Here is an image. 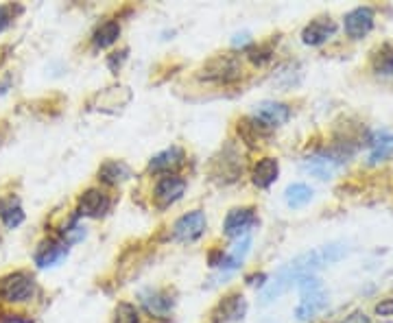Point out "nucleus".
<instances>
[{
    "mask_svg": "<svg viewBox=\"0 0 393 323\" xmlns=\"http://www.w3.org/2000/svg\"><path fill=\"white\" fill-rule=\"evenodd\" d=\"M345 254H347V247L343 242H335V245L319 247V249H312V251H306V254L297 256L284 269H280L277 275L273 277V282L262 291V304H271L282 293H287L291 286L297 284L302 277H308L319 269L339 262Z\"/></svg>",
    "mask_w": 393,
    "mask_h": 323,
    "instance_id": "f257e3e1",
    "label": "nucleus"
},
{
    "mask_svg": "<svg viewBox=\"0 0 393 323\" xmlns=\"http://www.w3.org/2000/svg\"><path fill=\"white\" fill-rule=\"evenodd\" d=\"M300 306L295 308V317L300 321H306L310 317H315L319 310H324L328 304V295L324 289V282L308 275L302 277L300 282Z\"/></svg>",
    "mask_w": 393,
    "mask_h": 323,
    "instance_id": "f03ea898",
    "label": "nucleus"
},
{
    "mask_svg": "<svg viewBox=\"0 0 393 323\" xmlns=\"http://www.w3.org/2000/svg\"><path fill=\"white\" fill-rule=\"evenodd\" d=\"M35 293H38V284H35L33 275L24 271H16L0 277V299L7 304H24L33 299Z\"/></svg>",
    "mask_w": 393,
    "mask_h": 323,
    "instance_id": "7ed1b4c3",
    "label": "nucleus"
},
{
    "mask_svg": "<svg viewBox=\"0 0 393 323\" xmlns=\"http://www.w3.org/2000/svg\"><path fill=\"white\" fill-rule=\"evenodd\" d=\"M201 79L205 81H219V83H230L240 77V63L232 55H217L212 57L199 73Z\"/></svg>",
    "mask_w": 393,
    "mask_h": 323,
    "instance_id": "20e7f679",
    "label": "nucleus"
},
{
    "mask_svg": "<svg viewBox=\"0 0 393 323\" xmlns=\"http://www.w3.org/2000/svg\"><path fill=\"white\" fill-rule=\"evenodd\" d=\"M289 118H291V107L287 103H277V101L258 103L252 114V121H256L265 129L282 127L284 123H289Z\"/></svg>",
    "mask_w": 393,
    "mask_h": 323,
    "instance_id": "39448f33",
    "label": "nucleus"
},
{
    "mask_svg": "<svg viewBox=\"0 0 393 323\" xmlns=\"http://www.w3.org/2000/svg\"><path fill=\"white\" fill-rule=\"evenodd\" d=\"M208 227V219L205 214L201 210H193L188 214H184V217H180L175 221L173 225V238L180 240V242H195L197 238L203 236Z\"/></svg>",
    "mask_w": 393,
    "mask_h": 323,
    "instance_id": "423d86ee",
    "label": "nucleus"
},
{
    "mask_svg": "<svg viewBox=\"0 0 393 323\" xmlns=\"http://www.w3.org/2000/svg\"><path fill=\"white\" fill-rule=\"evenodd\" d=\"M186 193V179L177 177V175H166L155 184L153 190V199L158 203V207H168L175 201H180Z\"/></svg>",
    "mask_w": 393,
    "mask_h": 323,
    "instance_id": "0eeeda50",
    "label": "nucleus"
},
{
    "mask_svg": "<svg viewBox=\"0 0 393 323\" xmlns=\"http://www.w3.org/2000/svg\"><path fill=\"white\" fill-rule=\"evenodd\" d=\"M254 223H256L254 207H234L228 212V217L223 221V234L230 238H240L252 230Z\"/></svg>",
    "mask_w": 393,
    "mask_h": 323,
    "instance_id": "6e6552de",
    "label": "nucleus"
},
{
    "mask_svg": "<svg viewBox=\"0 0 393 323\" xmlns=\"http://www.w3.org/2000/svg\"><path fill=\"white\" fill-rule=\"evenodd\" d=\"M345 33L352 40H363L365 35L372 33L374 29V9L372 7H356L352 9L345 20H343Z\"/></svg>",
    "mask_w": 393,
    "mask_h": 323,
    "instance_id": "1a4fd4ad",
    "label": "nucleus"
},
{
    "mask_svg": "<svg viewBox=\"0 0 393 323\" xmlns=\"http://www.w3.org/2000/svg\"><path fill=\"white\" fill-rule=\"evenodd\" d=\"M112 201L107 197V193H103L101 188H88L81 197H79V214L81 217H90V219H101L110 210Z\"/></svg>",
    "mask_w": 393,
    "mask_h": 323,
    "instance_id": "9d476101",
    "label": "nucleus"
},
{
    "mask_svg": "<svg viewBox=\"0 0 393 323\" xmlns=\"http://www.w3.org/2000/svg\"><path fill=\"white\" fill-rule=\"evenodd\" d=\"M247 312V302L240 293H232L228 297H223L217 308L212 310V323H228V321H238L243 319Z\"/></svg>",
    "mask_w": 393,
    "mask_h": 323,
    "instance_id": "9b49d317",
    "label": "nucleus"
},
{
    "mask_svg": "<svg viewBox=\"0 0 393 323\" xmlns=\"http://www.w3.org/2000/svg\"><path fill=\"white\" fill-rule=\"evenodd\" d=\"M337 33V22L332 18H315L310 24L304 26L302 31V42L308 46H319L328 42Z\"/></svg>",
    "mask_w": 393,
    "mask_h": 323,
    "instance_id": "f8f14e48",
    "label": "nucleus"
},
{
    "mask_svg": "<svg viewBox=\"0 0 393 323\" xmlns=\"http://www.w3.org/2000/svg\"><path fill=\"white\" fill-rule=\"evenodd\" d=\"M140 302L145 306V310L151 314V317H160V319H168V314L173 312L175 308V299L168 291H145L140 295Z\"/></svg>",
    "mask_w": 393,
    "mask_h": 323,
    "instance_id": "ddd939ff",
    "label": "nucleus"
},
{
    "mask_svg": "<svg viewBox=\"0 0 393 323\" xmlns=\"http://www.w3.org/2000/svg\"><path fill=\"white\" fill-rule=\"evenodd\" d=\"M343 155H332V153H319V155H310L304 162V170H308L310 175L319 177V179H330L343 164Z\"/></svg>",
    "mask_w": 393,
    "mask_h": 323,
    "instance_id": "4468645a",
    "label": "nucleus"
},
{
    "mask_svg": "<svg viewBox=\"0 0 393 323\" xmlns=\"http://www.w3.org/2000/svg\"><path fill=\"white\" fill-rule=\"evenodd\" d=\"M68 256V245L63 240H44L38 251H35V265L40 269H49L66 260Z\"/></svg>",
    "mask_w": 393,
    "mask_h": 323,
    "instance_id": "2eb2a0df",
    "label": "nucleus"
},
{
    "mask_svg": "<svg viewBox=\"0 0 393 323\" xmlns=\"http://www.w3.org/2000/svg\"><path fill=\"white\" fill-rule=\"evenodd\" d=\"M214 175H217L223 184H230V182H236L243 173V162L238 158V153H234L232 149H223L221 158L214 160Z\"/></svg>",
    "mask_w": 393,
    "mask_h": 323,
    "instance_id": "dca6fc26",
    "label": "nucleus"
},
{
    "mask_svg": "<svg viewBox=\"0 0 393 323\" xmlns=\"http://www.w3.org/2000/svg\"><path fill=\"white\" fill-rule=\"evenodd\" d=\"M184 162H186L184 149H180V147H168V149H164V151H160L158 155L151 158L149 170L151 173H168L170 175L173 170L184 166Z\"/></svg>",
    "mask_w": 393,
    "mask_h": 323,
    "instance_id": "f3484780",
    "label": "nucleus"
},
{
    "mask_svg": "<svg viewBox=\"0 0 393 323\" xmlns=\"http://www.w3.org/2000/svg\"><path fill=\"white\" fill-rule=\"evenodd\" d=\"M98 179L107 186H121L131 179V168L121 160H107L98 166Z\"/></svg>",
    "mask_w": 393,
    "mask_h": 323,
    "instance_id": "a211bd4d",
    "label": "nucleus"
},
{
    "mask_svg": "<svg viewBox=\"0 0 393 323\" xmlns=\"http://www.w3.org/2000/svg\"><path fill=\"white\" fill-rule=\"evenodd\" d=\"M367 145L372 147L369 164H380V162H384L387 158L393 155V131H389V129L376 131V133L367 140Z\"/></svg>",
    "mask_w": 393,
    "mask_h": 323,
    "instance_id": "6ab92c4d",
    "label": "nucleus"
},
{
    "mask_svg": "<svg viewBox=\"0 0 393 323\" xmlns=\"http://www.w3.org/2000/svg\"><path fill=\"white\" fill-rule=\"evenodd\" d=\"M0 221H3L9 230L22 225L24 210H22V203H20V199L16 195L0 197Z\"/></svg>",
    "mask_w": 393,
    "mask_h": 323,
    "instance_id": "aec40b11",
    "label": "nucleus"
},
{
    "mask_svg": "<svg viewBox=\"0 0 393 323\" xmlns=\"http://www.w3.org/2000/svg\"><path fill=\"white\" fill-rule=\"evenodd\" d=\"M280 175V162L275 158H262L258 160V164L254 166L252 173V182L258 188H269Z\"/></svg>",
    "mask_w": 393,
    "mask_h": 323,
    "instance_id": "412c9836",
    "label": "nucleus"
},
{
    "mask_svg": "<svg viewBox=\"0 0 393 323\" xmlns=\"http://www.w3.org/2000/svg\"><path fill=\"white\" fill-rule=\"evenodd\" d=\"M118 38H121V24H118L116 20H107V22H103V24L94 31V35H92V44H94L96 48H107V46H112Z\"/></svg>",
    "mask_w": 393,
    "mask_h": 323,
    "instance_id": "4be33fe9",
    "label": "nucleus"
},
{
    "mask_svg": "<svg viewBox=\"0 0 393 323\" xmlns=\"http://www.w3.org/2000/svg\"><path fill=\"white\" fill-rule=\"evenodd\" d=\"M249 247H252V238H249V236H243V240L234 245V249L230 251V254H225V258H223V262H221V271L230 273V271L238 269V267L245 262L247 254H249Z\"/></svg>",
    "mask_w": 393,
    "mask_h": 323,
    "instance_id": "5701e85b",
    "label": "nucleus"
},
{
    "mask_svg": "<svg viewBox=\"0 0 393 323\" xmlns=\"http://www.w3.org/2000/svg\"><path fill=\"white\" fill-rule=\"evenodd\" d=\"M284 199H287L291 207H304L312 199V188L306 184H291L284 190Z\"/></svg>",
    "mask_w": 393,
    "mask_h": 323,
    "instance_id": "b1692460",
    "label": "nucleus"
},
{
    "mask_svg": "<svg viewBox=\"0 0 393 323\" xmlns=\"http://www.w3.org/2000/svg\"><path fill=\"white\" fill-rule=\"evenodd\" d=\"M374 70L378 75H393V44H382L376 51Z\"/></svg>",
    "mask_w": 393,
    "mask_h": 323,
    "instance_id": "393cba45",
    "label": "nucleus"
},
{
    "mask_svg": "<svg viewBox=\"0 0 393 323\" xmlns=\"http://www.w3.org/2000/svg\"><path fill=\"white\" fill-rule=\"evenodd\" d=\"M114 323H140V314H138V308L133 304H118L116 306V312H114Z\"/></svg>",
    "mask_w": 393,
    "mask_h": 323,
    "instance_id": "a878e982",
    "label": "nucleus"
},
{
    "mask_svg": "<svg viewBox=\"0 0 393 323\" xmlns=\"http://www.w3.org/2000/svg\"><path fill=\"white\" fill-rule=\"evenodd\" d=\"M61 236H63V242H66V245H75V242H81V240L86 238V227H83L81 223L73 221V223H70L68 227H63Z\"/></svg>",
    "mask_w": 393,
    "mask_h": 323,
    "instance_id": "bb28decb",
    "label": "nucleus"
},
{
    "mask_svg": "<svg viewBox=\"0 0 393 323\" xmlns=\"http://www.w3.org/2000/svg\"><path fill=\"white\" fill-rule=\"evenodd\" d=\"M14 11H20L18 7L14 5H0V33L5 29L11 26V20H14Z\"/></svg>",
    "mask_w": 393,
    "mask_h": 323,
    "instance_id": "cd10ccee",
    "label": "nucleus"
},
{
    "mask_svg": "<svg viewBox=\"0 0 393 323\" xmlns=\"http://www.w3.org/2000/svg\"><path fill=\"white\" fill-rule=\"evenodd\" d=\"M249 59H252L254 63H265L271 59V46H254L252 51H249Z\"/></svg>",
    "mask_w": 393,
    "mask_h": 323,
    "instance_id": "c85d7f7f",
    "label": "nucleus"
},
{
    "mask_svg": "<svg viewBox=\"0 0 393 323\" xmlns=\"http://www.w3.org/2000/svg\"><path fill=\"white\" fill-rule=\"evenodd\" d=\"M125 57H127V48H123L121 53H112V57L107 59V66H110L112 73H118V68H121V63L125 61Z\"/></svg>",
    "mask_w": 393,
    "mask_h": 323,
    "instance_id": "c756f323",
    "label": "nucleus"
},
{
    "mask_svg": "<svg viewBox=\"0 0 393 323\" xmlns=\"http://www.w3.org/2000/svg\"><path fill=\"white\" fill-rule=\"evenodd\" d=\"M376 314H380V317L393 314V297H387V299H382L380 304H376Z\"/></svg>",
    "mask_w": 393,
    "mask_h": 323,
    "instance_id": "7c9ffc66",
    "label": "nucleus"
},
{
    "mask_svg": "<svg viewBox=\"0 0 393 323\" xmlns=\"http://www.w3.org/2000/svg\"><path fill=\"white\" fill-rule=\"evenodd\" d=\"M343 323H372V319L365 314V312H361V310H356V312H352Z\"/></svg>",
    "mask_w": 393,
    "mask_h": 323,
    "instance_id": "2f4dec72",
    "label": "nucleus"
},
{
    "mask_svg": "<svg viewBox=\"0 0 393 323\" xmlns=\"http://www.w3.org/2000/svg\"><path fill=\"white\" fill-rule=\"evenodd\" d=\"M7 88H9V83H7V81H3V83H0V96H3V94L7 92Z\"/></svg>",
    "mask_w": 393,
    "mask_h": 323,
    "instance_id": "473e14b6",
    "label": "nucleus"
}]
</instances>
